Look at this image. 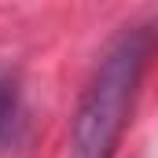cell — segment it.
<instances>
[{
    "mask_svg": "<svg viewBox=\"0 0 158 158\" xmlns=\"http://www.w3.org/2000/svg\"><path fill=\"white\" fill-rule=\"evenodd\" d=\"M158 59V19L118 30L99 52L70 118V158H114L132 121V107Z\"/></svg>",
    "mask_w": 158,
    "mask_h": 158,
    "instance_id": "obj_1",
    "label": "cell"
},
{
    "mask_svg": "<svg viewBox=\"0 0 158 158\" xmlns=\"http://www.w3.org/2000/svg\"><path fill=\"white\" fill-rule=\"evenodd\" d=\"M26 129V96H22V77L19 70L0 63V155L19 143Z\"/></svg>",
    "mask_w": 158,
    "mask_h": 158,
    "instance_id": "obj_2",
    "label": "cell"
}]
</instances>
